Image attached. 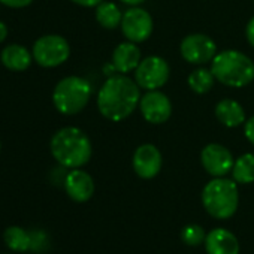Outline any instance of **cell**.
I'll return each instance as SVG.
<instances>
[{
	"instance_id": "6da1fadb",
	"label": "cell",
	"mask_w": 254,
	"mask_h": 254,
	"mask_svg": "<svg viewBox=\"0 0 254 254\" xmlns=\"http://www.w3.org/2000/svg\"><path fill=\"white\" fill-rule=\"evenodd\" d=\"M141 87L124 73L111 75L97 93V109L109 121L129 118L139 106Z\"/></svg>"
},
{
	"instance_id": "7a4b0ae2",
	"label": "cell",
	"mask_w": 254,
	"mask_h": 254,
	"mask_svg": "<svg viewBox=\"0 0 254 254\" xmlns=\"http://www.w3.org/2000/svg\"><path fill=\"white\" fill-rule=\"evenodd\" d=\"M50 150L56 162L67 169L82 168L93 154L91 141L87 133L73 126L63 127L53 135Z\"/></svg>"
},
{
	"instance_id": "3957f363",
	"label": "cell",
	"mask_w": 254,
	"mask_h": 254,
	"mask_svg": "<svg viewBox=\"0 0 254 254\" xmlns=\"http://www.w3.org/2000/svg\"><path fill=\"white\" fill-rule=\"evenodd\" d=\"M211 70L218 82L232 88H242L254 79L253 60L236 50H223L211 62Z\"/></svg>"
},
{
	"instance_id": "277c9868",
	"label": "cell",
	"mask_w": 254,
	"mask_h": 254,
	"mask_svg": "<svg viewBox=\"0 0 254 254\" xmlns=\"http://www.w3.org/2000/svg\"><path fill=\"white\" fill-rule=\"evenodd\" d=\"M202 205L205 211L217 220L230 218L235 215L239 205L238 183L224 177L212 178L202 190Z\"/></svg>"
},
{
	"instance_id": "5b68a950",
	"label": "cell",
	"mask_w": 254,
	"mask_h": 254,
	"mask_svg": "<svg viewBox=\"0 0 254 254\" xmlns=\"http://www.w3.org/2000/svg\"><path fill=\"white\" fill-rule=\"evenodd\" d=\"M93 94L91 84L82 76H66L53 91V103L63 115L79 114L90 102Z\"/></svg>"
},
{
	"instance_id": "8992f818",
	"label": "cell",
	"mask_w": 254,
	"mask_h": 254,
	"mask_svg": "<svg viewBox=\"0 0 254 254\" xmlns=\"http://www.w3.org/2000/svg\"><path fill=\"white\" fill-rule=\"evenodd\" d=\"M33 60L42 67H57L70 56L69 42L60 35H45L33 44Z\"/></svg>"
},
{
	"instance_id": "52a82bcc",
	"label": "cell",
	"mask_w": 254,
	"mask_h": 254,
	"mask_svg": "<svg viewBox=\"0 0 254 254\" xmlns=\"http://www.w3.org/2000/svg\"><path fill=\"white\" fill-rule=\"evenodd\" d=\"M171 69L165 59L159 56H148L141 60L135 69L136 84L147 91L160 90L169 81Z\"/></svg>"
},
{
	"instance_id": "ba28073f",
	"label": "cell",
	"mask_w": 254,
	"mask_h": 254,
	"mask_svg": "<svg viewBox=\"0 0 254 254\" xmlns=\"http://www.w3.org/2000/svg\"><path fill=\"white\" fill-rule=\"evenodd\" d=\"M120 27L127 41L141 44L151 36L154 30V23L147 9L141 6H130L123 14Z\"/></svg>"
},
{
	"instance_id": "9c48e42d",
	"label": "cell",
	"mask_w": 254,
	"mask_h": 254,
	"mask_svg": "<svg viewBox=\"0 0 254 254\" xmlns=\"http://www.w3.org/2000/svg\"><path fill=\"white\" fill-rule=\"evenodd\" d=\"M181 57L190 64H206L217 56V44L203 33L186 36L180 45Z\"/></svg>"
},
{
	"instance_id": "30bf717a",
	"label": "cell",
	"mask_w": 254,
	"mask_h": 254,
	"mask_svg": "<svg viewBox=\"0 0 254 254\" xmlns=\"http://www.w3.org/2000/svg\"><path fill=\"white\" fill-rule=\"evenodd\" d=\"M139 111L150 124H163L172 115V103L165 93L153 90L141 96Z\"/></svg>"
},
{
	"instance_id": "8fae6325",
	"label": "cell",
	"mask_w": 254,
	"mask_h": 254,
	"mask_svg": "<svg viewBox=\"0 0 254 254\" xmlns=\"http://www.w3.org/2000/svg\"><path fill=\"white\" fill-rule=\"evenodd\" d=\"M200 163L211 177L220 178L232 172L235 159L229 148H226L224 145L208 144L200 153Z\"/></svg>"
},
{
	"instance_id": "7c38bea8",
	"label": "cell",
	"mask_w": 254,
	"mask_h": 254,
	"mask_svg": "<svg viewBox=\"0 0 254 254\" xmlns=\"http://www.w3.org/2000/svg\"><path fill=\"white\" fill-rule=\"evenodd\" d=\"M135 174L142 180H153L162 171L163 159L160 150L153 144H142L139 145L132 159Z\"/></svg>"
},
{
	"instance_id": "4fadbf2b",
	"label": "cell",
	"mask_w": 254,
	"mask_h": 254,
	"mask_svg": "<svg viewBox=\"0 0 254 254\" xmlns=\"http://www.w3.org/2000/svg\"><path fill=\"white\" fill-rule=\"evenodd\" d=\"M63 187L67 196L73 202H78V203L88 202L93 197L94 189H96L94 180L91 178V175L82 171L81 168L70 169V172L66 174L63 180Z\"/></svg>"
},
{
	"instance_id": "5bb4252c",
	"label": "cell",
	"mask_w": 254,
	"mask_h": 254,
	"mask_svg": "<svg viewBox=\"0 0 254 254\" xmlns=\"http://www.w3.org/2000/svg\"><path fill=\"white\" fill-rule=\"evenodd\" d=\"M141 60H142V54H141L138 44L126 41L115 47V50L112 53L111 64L114 66L117 73L126 75V73L135 70L138 67V64L141 63Z\"/></svg>"
},
{
	"instance_id": "9a60e30c",
	"label": "cell",
	"mask_w": 254,
	"mask_h": 254,
	"mask_svg": "<svg viewBox=\"0 0 254 254\" xmlns=\"http://www.w3.org/2000/svg\"><path fill=\"white\" fill-rule=\"evenodd\" d=\"M205 250L208 254H239V241L227 229L217 227L206 233Z\"/></svg>"
},
{
	"instance_id": "2e32d148",
	"label": "cell",
	"mask_w": 254,
	"mask_h": 254,
	"mask_svg": "<svg viewBox=\"0 0 254 254\" xmlns=\"http://www.w3.org/2000/svg\"><path fill=\"white\" fill-rule=\"evenodd\" d=\"M215 117L223 126L229 127V129L239 127L247 120L242 105L233 99H229V97L221 99L215 105Z\"/></svg>"
},
{
	"instance_id": "e0dca14e",
	"label": "cell",
	"mask_w": 254,
	"mask_h": 254,
	"mask_svg": "<svg viewBox=\"0 0 254 254\" xmlns=\"http://www.w3.org/2000/svg\"><path fill=\"white\" fill-rule=\"evenodd\" d=\"M0 60H2V64L6 69H9L12 72H23L30 67L33 54L23 45L11 44L2 50Z\"/></svg>"
},
{
	"instance_id": "ac0fdd59",
	"label": "cell",
	"mask_w": 254,
	"mask_h": 254,
	"mask_svg": "<svg viewBox=\"0 0 254 254\" xmlns=\"http://www.w3.org/2000/svg\"><path fill=\"white\" fill-rule=\"evenodd\" d=\"M96 20L103 29L114 30L121 26L123 12L114 2H105L103 0L100 5L96 6Z\"/></svg>"
},
{
	"instance_id": "d6986e66",
	"label": "cell",
	"mask_w": 254,
	"mask_h": 254,
	"mask_svg": "<svg viewBox=\"0 0 254 254\" xmlns=\"http://www.w3.org/2000/svg\"><path fill=\"white\" fill-rule=\"evenodd\" d=\"M3 241L9 250L15 253L30 251V230L20 226H9L3 232Z\"/></svg>"
},
{
	"instance_id": "ffe728a7",
	"label": "cell",
	"mask_w": 254,
	"mask_h": 254,
	"mask_svg": "<svg viewBox=\"0 0 254 254\" xmlns=\"http://www.w3.org/2000/svg\"><path fill=\"white\" fill-rule=\"evenodd\" d=\"M232 178L238 184L254 183V154L245 153L238 157L232 168Z\"/></svg>"
},
{
	"instance_id": "44dd1931",
	"label": "cell",
	"mask_w": 254,
	"mask_h": 254,
	"mask_svg": "<svg viewBox=\"0 0 254 254\" xmlns=\"http://www.w3.org/2000/svg\"><path fill=\"white\" fill-rule=\"evenodd\" d=\"M214 82H215V76H214L212 70L206 69V67L194 69L187 78V84H189L190 90L194 91L196 94L208 93L214 87Z\"/></svg>"
},
{
	"instance_id": "7402d4cb",
	"label": "cell",
	"mask_w": 254,
	"mask_h": 254,
	"mask_svg": "<svg viewBox=\"0 0 254 254\" xmlns=\"http://www.w3.org/2000/svg\"><path fill=\"white\" fill-rule=\"evenodd\" d=\"M181 241L189 245V247H199L205 242L206 238V232L202 226L199 224H187L183 227L181 233Z\"/></svg>"
},
{
	"instance_id": "603a6c76",
	"label": "cell",
	"mask_w": 254,
	"mask_h": 254,
	"mask_svg": "<svg viewBox=\"0 0 254 254\" xmlns=\"http://www.w3.org/2000/svg\"><path fill=\"white\" fill-rule=\"evenodd\" d=\"M50 248V236L42 229H32L30 230V251L41 254Z\"/></svg>"
},
{
	"instance_id": "cb8c5ba5",
	"label": "cell",
	"mask_w": 254,
	"mask_h": 254,
	"mask_svg": "<svg viewBox=\"0 0 254 254\" xmlns=\"http://www.w3.org/2000/svg\"><path fill=\"white\" fill-rule=\"evenodd\" d=\"M244 135L248 139V142L254 145V115L250 117L248 120H245V123H244Z\"/></svg>"
},
{
	"instance_id": "d4e9b609",
	"label": "cell",
	"mask_w": 254,
	"mask_h": 254,
	"mask_svg": "<svg viewBox=\"0 0 254 254\" xmlns=\"http://www.w3.org/2000/svg\"><path fill=\"white\" fill-rule=\"evenodd\" d=\"M33 0H0V3L5 5V6H9V8H14V9H20V8H26L29 6Z\"/></svg>"
},
{
	"instance_id": "484cf974",
	"label": "cell",
	"mask_w": 254,
	"mask_h": 254,
	"mask_svg": "<svg viewBox=\"0 0 254 254\" xmlns=\"http://www.w3.org/2000/svg\"><path fill=\"white\" fill-rule=\"evenodd\" d=\"M245 36H247L248 44L254 48V17L248 21V24L245 27Z\"/></svg>"
},
{
	"instance_id": "4316f807",
	"label": "cell",
	"mask_w": 254,
	"mask_h": 254,
	"mask_svg": "<svg viewBox=\"0 0 254 254\" xmlns=\"http://www.w3.org/2000/svg\"><path fill=\"white\" fill-rule=\"evenodd\" d=\"M75 5L84 6V8H96L97 5H100L103 0H70Z\"/></svg>"
},
{
	"instance_id": "83f0119b",
	"label": "cell",
	"mask_w": 254,
	"mask_h": 254,
	"mask_svg": "<svg viewBox=\"0 0 254 254\" xmlns=\"http://www.w3.org/2000/svg\"><path fill=\"white\" fill-rule=\"evenodd\" d=\"M8 36V27L3 21H0V44H2Z\"/></svg>"
},
{
	"instance_id": "f1b7e54d",
	"label": "cell",
	"mask_w": 254,
	"mask_h": 254,
	"mask_svg": "<svg viewBox=\"0 0 254 254\" xmlns=\"http://www.w3.org/2000/svg\"><path fill=\"white\" fill-rule=\"evenodd\" d=\"M120 2H123L124 5H129V6H139L145 2V0H120Z\"/></svg>"
},
{
	"instance_id": "f546056e",
	"label": "cell",
	"mask_w": 254,
	"mask_h": 254,
	"mask_svg": "<svg viewBox=\"0 0 254 254\" xmlns=\"http://www.w3.org/2000/svg\"><path fill=\"white\" fill-rule=\"evenodd\" d=\"M0 148H2V145H0Z\"/></svg>"
},
{
	"instance_id": "4dcf8cb0",
	"label": "cell",
	"mask_w": 254,
	"mask_h": 254,
	"mask_svg": "<svg viewBox=\"0 0 254 254\" xmlns=\"http://www.w3.org/2000/svg\"><path fill=\"white\" fill-rule=\"evenodd\" d=\"M6 254H8V253H6Z\"/></svg>"
}]
</instances>
